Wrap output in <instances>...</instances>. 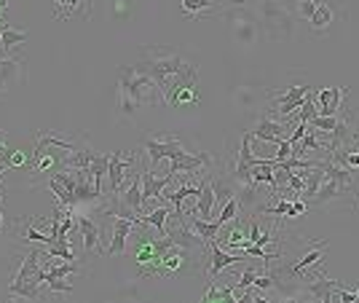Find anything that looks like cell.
<instances>
[{"label":"cell","instance_id":"obj_1","mask_svg":"<svg viewBox=\"0 0 359 303\" xmlns=\"http://www.w3.org/2000/svg\"><path fill=\"white\" fill-rule=\"evenodd\" d=\"M118 97H121V113L126 119L137 116V110L145 105H164V89L150 76L140 73L132 65H121L118 76Z\"/></svg>","mask_w":359,"mask_h":303},{"label":"cell","instance_id":"obj_2","mask_svg":"<svg viewBox=\"0 0 359 303\" xmlns=\"http://www.w3.org/2000/svg\"><path fill=\"white\" fill-rule=\"evenodd\" d=\"M185 65H188V60H185L180 51H175V48H169V46H148L135 67L140 73H145V76L153 78L161 89H166L169 78L177 76Z\"/></svg>","mask_w":359,"mask_h":303},{"label":"cell","instance_id":"obj_3","mask_svg":"<svg viewBox=\"0 0 359 303\" xmlns=\"http://www.w3.org/2000/svg\"><path fill=\"white\" fill-rule=\"evenodd\" d=\"M257 19H260V25L271 41H287L295 32V16L290 14L279 0H260Z\"/></svg>","mask_w":359,"mask_h":303},{"label":"cell","instance_id":"obj_4","mask_svg":"<svg viewBox=\"0 0 359 303\" xmlns=\"http://www.w3.org/2000/svg\"><path fill=\"white\" fill-rule=\"evenodd\" d=\"M196 83H198V70H196L194 62H188L177 76L169 78L164 89V100L166 105L180 107V105H196L198 102V91H196Z\"/></svg>","mask_w":359,"mask_h":303},{"label":"cell","instance_id":"obj_5","mask_svg":"<svg viewBox=\"0 0 359 303\" xmlns=\"http://www.w3.org/2000/svg\"><path fill=\"white\" fill-rule=\"evenodd\" d=\"M228 22H231V32L236 38V43L244 48H252L257 43V35H260V19L252 8H228Z\"/></svg>","mask_w":359,"mask_h":303},{"label":"cell","instance_id":"obj_6","mask_svg":"<svg viewBox=\"0 0 359 303\" xmlns=\"http://www.w3.org/2000/svg\"><path fill=\"white\" fill-rule=\"evenodd\" d=\"M250 132H252V137L263 140V142L279 145L282 140H287V137L292 135V121H279V119H273L271 113H263Z\"/></svg>","mask_w":359,"mask_h":303},{"label":"cell","instance_id":"obj_7","mask_svg":"<svg viewBox=\"0 0 359 303\" xmlns=\"http://www.w3.org/2000/svg\"><path fill=\"white\" fill-rule=\"evenodd\" d=\"M185 151L182 148V142H180L175 135H166V137H150V140H145V153H148L150 159V167H156L161 159H177L180 153Z\"/></svg>","mask_w":359,"mask_h":303},{"label":"cell","instance_id":"obj_8","mask_svg":"<svg viewBox=\"0 0 359 303\" xmlns=\"http://www.w3.org/2000/svg\"><path fill=\"white\" fill-rule=\"evenodd\" d=\"M344 196H351V185H346V182L335 180V177H330L325 175V180L319 185V191L314 194V198L309 201V207H327V204H341Z\"/></svg>","mask_w":359,"mask_h":303},{"label":"cell","instance_id":"obj_9","mask_svg":"<svg viewBox=\"0 0 359 303\" xmlns=\"http://www.w3.org/2000/svg\"><path fill=\"white\" fill-rule=\"evenodd\" d=\"M137 167V153L135 151H118L110 156V164H107V188L110 194L118 191L123 180H126V169Z\"/></svg>","mask_w":359,"mask_h":303},{"label":"cell","instance_id":"obj_10","mask_svg":"<svg viewBox=\"0 0 359 303\" xmlns=\"http://www.w3.org/2000/svg\"><path fill=\"white\" fill-rule=\"evenodd\" d=\"M348 86H330V89H319L316 94V116H338L341 105H344Z\"/></svg>","mask_w":359,"mask_h":303},{"label":"cell","instance_id":"obj_11","mask_svg":"<svg viewBox=\"0 0 359 303\" xmlns=\"http://www.w3.org/2000/svg\"><path fill=\"white\" fill-rule=\"evenodd\" d=\"M215 164V159H212V153H180L177 159H172L169 161V175H188V172H198V169H210Z\"/></svg>","mask_w":359,"mask_h":303},{"label":"cell","instance_id":"obj_12","mask_svg":"<svg viewBox=\"0 0 359 303\" xmlns=\"http://www.w3.org/2000/svg\"><path fill=\"white\" fill-rule=\"evenodd\" d=\"M140 175H142V198H145V201L158 198V196H161V191H164V188H169V185H172V180H175V175H169V172H166L164 177L158 180L153 169L142 167V156H140Z\"/></svg>","mask_w":359,"mask_h":303},{"label":"cell","instance_id":"obj_13","mask_svg":"<svg viewBox=\"0 0 359 303\" xmlns=\"http://www.w3.org/2000/svg\"><path fill=\"white\" fill-rule=\"evenodd\" d=\"M135 220L129 217H113V231H110V247H107V255H123L126 250V239L129 234L135 231Z\"/></svg>","mask_w":359,"mask_h":303},{"label":"cell","instance_id":"obj_14","mask_svg":"<svg viewBox=\"0 0 359 303\" xmlns=\"http://www.w3.org/2000/svg\"><path fill=\"white\" fill-rule=\"evenodd\" d=\"M78 231H81V236H83V250H86V255L91 252H102V247H100V226L94 223V217L91 215H78Z\"/></svg>","mask_w":359,"mask_h":303},{"label":"cell","instance_id":"obj_15","mask_svg":"<svg viewBox=\"0 0 359 303\" xmlns=\"http://www.w3.org/2000/svg\"><path fill=\"white\" fill-rule=\"evenodd\" d=\"M210 250H212V258H210V269H207L210 279H215V276L223 271V269H228V266L244 260V252H241V255H228L223 247L217 244V239H210Z\"/></svg>","mask_w":359,"mask_h":303},{"label":"cell","instance_id":"obj_16","mask_svg":"<svg viewBox=\"0 0 359 303\" xmlns=\"http://www.w3.org/2000/svg\"><path fill=\"white\" fill-rule=\"evenodd\" d=\"M38 223H41V217H22V220L14 226V234L22 239V242H38V244H46V247H48L54 239H51V234L46 236V234H41V231H35Z\"/></svg>","mask_w":359,"mask_h":303},{"label":"cell","instance_id":"obj_17","mask_svg":"<svg viewBox=\"0 0 359 303\" xmlns=\"http://www.w3.org/2000/svg\"><path fill=\"white\" fill-rule=\"evenodd\" d=\"M19 76H22V62L16 60V57L0 60V94H6V91L11 89L19 81Z\"/></svg>","mask_w":359,"mask_h":303},{"label":"cell","instance_id":"obj_18","mask_svg":"<svg viewBox=\"0 0 359 303\" xmlns=\"http://www.w3.org/2000/svg\"><path fill=\"white\" fill-rule=\"evenodd\" d=\"M332 19H335V11H332L330 0H319L314 8V14L309 16V25H311V30L314 32H325V30H330Z\"/></svg>","mask_w":359,"mask_h":303},{"label":"cell","instance_id":"obj_19","mask_svg":"<svg viewBox=\"0 0 359 303\" xmlns=\"http://www.w3.org/2000/svg\"><path fill=\"white\" fill-rule=\"evenodd\" d=\"M41 279H25V282H11L8 285V298H25V301H38L41 298Z\"/></svg>","mask_w":359,"mask_h":303},{"label":"cell","instance_id":"obj_20","mask_svg":"<svg viewBox=\"0 0 359 303\" xmlns=\"http://www.w3.org/2000/svg\"><path fill=\"white\" fill-rule=\"evenodd\" d=\"M212 207H215V191H212V177H207L201 182V191H198V198H196V215L201 220H210Z\"/></svg>","mask_w":359,"mask_h":303},{"label":"cell","instance_id":"obj_21","mask_svg":"<svg viewBox=\"0 0 359 303\" xmlns=\"http://www.w3.org/2000/svg\"><path fill=\"white\" fill-rule=\"evenodd\" d=\"M169 213H172V207H169V204H158V210H153L150 215H140V217H137V223H145V226L156 228V231H158V236H164Z\"/></svg>","mask_w":359,"mask_h":303},{"label":"cell","instance_id":"obj_22","mask_svg":"<svg viewBox=\"0 0 359 303\" xmlns=\"http://www.w3.org/2000/svg\"><path fill=\"white\" fill-rule=\"evenodd\" d=\"M271 97H273V89L257 91V89H252V86H239V89H236V102L244 105L247 110H250V107H257L263 100H271Z\"/></svg>","mask_w":359,"mask_h":303},{"label":"cell","instance_id":"obj_23","mask_svg":"<svg viewBox=\"0 0 359 303\" xmlns=\"http://www.w3.org/2000/svg\"><path fill=\"white\" fill-rule=\"evenodd\" d=\"M182 8H185V14L201 19V16L215 14L220 8V3L217 0H182Z\"/></svg>","mask_w":359,"mask_h":303},{"label":"cell","instance_id":"obj_24","mask_svg":"<svg viewBox=\"0 0 359 303\" xmlns=\"http://www.w3.org/2000/svg\"><path fill=\"white\" fill-rule=\"evenodd\" d=\"M279 3H282L295 19H309V16L314 14V8L319 0H279Z\"/></svg>","mask_w":359,"mask_h":303},{"label":"cell","instance_id":"obj_25","mask_svg":"<svg viewBox=\"0 0 359 303\" xmlns=\"http://www.w3.org/2000/svg\"><path fill=\"white\" fill-rule=\"evenodd\" d=\"M107 164H110V156H107V153H97L89 164L91 180H94V185H97L100 191H102V177H107Z\"/></svg>","mask_w":359,"mask_h":303},{"label":"cell","instance_id":"obj_26","mask_svg":"<svg viewBox=\"0 0 359 303\" xmlns=\"http://www.w3.org/2000/svg\"><path fill=\"white\" fill-rule=\"evenodd\" d=\"M212 301H225V303H236V295H233V288H220L215 279L210 282V290L201 295V303H212Z\"/></svg>","mask_w":359,"mask_h":303},{"label":"cell","instance_id":"obj_27","mask_svg":"<svg viewBox=\"0 0 359 303\" xmlns=\"http://www.w3.org/2000/svg\"><path fill=\"white\" fill-rule=\"evenodd\" d=\"M191 228H194L196 234L201 236V239H217V234H220V228H223V223L220 220H215V223H210V220H201V217H194L191 220Z\"/></svg>","mask_w":359,"mask_h":303},{"label":"cell","instance_id":"obj_28","mask_svg":"<svg viewBox=\"0 0 359 303\" xmlns=\"http://www.w3.org/2000/svg\"><path fill=\"white\" fill-rule=\"evenodd\" d=\"M46 185H48V191L57 196V204H62L65 210H70V207H73V194H70V191H67V188H65V185L54 177V175L48 177V182H46ZM73 210H75V207H73Z\"/></svg>","mask_w":359,"mask_h":303},{"label":"cell","instance_id":"obj_29","mask_svg":"<svg viewBox=\"0 0 359 303\" xmlns=\"http://www.w3.org/2000/svg\"><path fill=\"white\" fill-rule=\"evenodd\" d=\"M27 32L25 30H14V27H6L3 30V35H0V43H3V48H6V54L11 51V48H16V46H22V43H27Z\"/></svg>","mask_w":359,"mask_h":303},{"label":"cell","instance_id":"obj_30","mask_svg":"<svg viewBox=\"0 0 359 303\" xmlns=\"http://www.w3.org/2000/svg\"><path fill=\"white\" fill-rule=\"evenodd\" d=\"M239 210H241V201L236 196H231L223 204V207H220V217H217V220H220V223L225 226V223H231V220L239 215Z\"/></svg>","mask_w":359,"mask_h":303},{"label":"cell","instance_id":"obj_31","mask_svg":"<svg viewBox=\"0 0 359 303\" xmlns=\"http://www.w3.org/2000/svg\"><path fill=\"white\" fill-rule=\"evenodd\" d=\"M212 191H215V204H220V207H223L231 196H236V194H233V188H231V185H225V182H220L217 177H212Z\"/></svg>","mask_w":359,"mask_h":303},{"label":"cell","instance_id":"obj_32","mask_svg":"<svg viewBox=\"0 0 359 303\" xmlns=\"http://www.w3.org/2000/svg\"><path fill=\"white\" fill-rule=\"evenodd\" d=\"M43 288H48L51 292H73V285L65 279H46Z\"/></svg>","mask_w":359,"mask_h":303},{"label":"cell","instance_id":"obj_33","mask_svg":"<svg viewBox=\"0 0 359 303\" xmlns=\"http://www.w3.org/2000/svg\"><path fill=\"white\" fill-rule=\"evenodd\" d=\"M27 153L22 151H11V156H8V169H19V167H27Z\"/></svg>","mask_w":359,"mask_h":303},{"label":"cell","instance_id":"obj_34","mask_svg":"<svg viewBox=\"0 0 359 303\" xmlns=\"http://www.w3.org/2000/svg\"><path fill=\"white\" fill-rule=\"evenodd\" d=\"M255 276H257V271H255L252 266H247V269L241 271V276H239V288H252Z\"/></svg>","mask_w":359,"mask_h":303},{"label":"cell","instance_id":"obj_35","mask_svg":"<svg viewBox=\"0 0 359 303\" xmlns=\"http://www.w3.org/2000/svg\"><path fill=\"white\" fill-rule=\"evenodd\" d=\"M6 137H8V132L0 129V161L3 164H8V156H11V151H6Z\"/></svg>","mask_w":359,"mask_h":303},{"label":"cell","instance_id":"obj_36","mask_svg":"<svg viewBox=\"0 0 359 303\" xmlns=\"http://www.w3.org/2000/svg\"><path fill=\"white\" fill-rule=\"evenodd\" d=\"M252 0H225V3H220V8H244V6H250Z\"/></svg>","mask_w":359,"mask_h":303},{"label":"cell","instance_id":"obj_37","mask_svg":"<svg viewBox=\"0 0 359 303\" xmlns=\"http://www.w3.org/2000/svg\"><path fill=\"white\" fill-rule=\"evenodd\" d=\"M0 228H3V215H0Z\"/></svg>","mask_w":359,"mask_h":303},{"label":"cell","instance_id":"obj_38","mask_svg":"<svg viewBox=\"0 0 359 303\" xmlns=\"http://www.w3.org/2000/svg\"><path fill=\"white\" fill-rule=\"evenodd\" d=\"M0 204H3V191H0Z\"/></svg>","mask_w":359,"mask_h":303},{"label":"cell","instance_id":"obj_39","mask_svg":"<svg viewBox=\"0 0 359 303\" xmlns=\"http://www.w3.org/2000/svg\"><path fill=\"white\" fill-rule=\"evenodd\" d=\"M354 292H357V301H359V288H357V290H354Z\"/></svg>","mask_w":359,"mask_h":303}]
</instances>
